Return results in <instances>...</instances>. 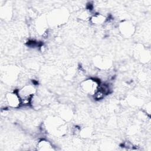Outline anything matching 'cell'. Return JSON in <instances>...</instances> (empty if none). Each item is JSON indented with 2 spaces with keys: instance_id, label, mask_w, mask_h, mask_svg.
<instances>
[{
  "instance_id": "cell-1",
  "label": "cell",
  "mask_w": 151,
  "mask_h": 151,
  "mask_svg": "<svg viewBox=\"0 0 151 151\" xmlns=\"http://www.w3.org/2000/svg\"><path fill=\"white\" fill-rule=\"evenodd\" d=\"M45 128L47 131L55 136H62L66 132L67 126L64 120L58 117H51L46 119Z\"/></svg>"
},
{
  "instance_id": "cell-6",
  "label": "cell",
  "mask_w": 151,
  "mask_h": 151,
  "mask_svg": "<svg viewBox=\"0 0 151 151\" xmlns=\"http://www.w3.org/2000/svg\"><path fill=\"white\" fill-rule=\"evenodd\" d=\"M66 18L67 12L61 9H57L52 12L51 19L55 24H60Z\"/></svg>"
},
{
  "instance_id": "cell-5",
  "label": "cell",
  "mask_w": 151,
  "mask_h": 151,
  "mask_svg": "<svg viewBox=\"0 0 151 151\" xmlns=\"http://www.w3.org/2000/svg\"><path fill=\"white\" fill-rule=\"evenodd\" d=\"M119 28L120 34L126 38H129L132 36L136 30L134 25L129 21L121 22L119 25Z\"/></svg>"
},
{
  "instance_id": "cell-8",
  "label": "cell",
  "mask_w": 151,
  "mask_h": 151,
  "mask_svg": "<svg viewBox=\"0 0 151 151\" xmlns=\"http://www.w3.org/2000/svg\"><path fill=\"white\" fill-rule=\"evenodd\" d=\"M36 149L37 150L41 151H50L55 150V148L52 143L46 139H41L39 140L37 143Z\"/></svg>"
},
{
  "instance_id": "cell-3",
  "label": "cell",
  "mask_w": 151,
  "mask_h": 151,
  "mask_svg": "<svg viewBox=\"0 0 151 151\" xmlns=\"http://www.w3.org/2000/svg\"><path fill=\"white\" fill-rule=\"evenodd\" d=\"M100 82L93 78H87L80 83V88L84 93L92 96L96 93L100 85Z\"/></svg>"
},
{
  "instance_id": "cell-4",
  "label": "cell",
  "mask_w": 151,
  "mask_h": 151,
  "mask_svg": "<svg viewBox=\"0 0 151 151\" xmlns=\"http://www.w3.org/2000/svg\"><path fill=\"white\" fill-rule=\"evenodd\" d=\"M5 100L8 106L12 109H17L22 106L21 99L17 91L6 93Z\"/></svg>"
},
{
  "instance_id": "cell-2",
  "label": "cell",
  "mask_w": 151,
  "mask_h": 151,
  "mask_svg": "<svg viewBox=\"0 0 151 151\" xmlns=\"http://www.w3.org/2000/svg\"><path fill=\"white\" fill-rule=\"evenodd\" d=\"M21 100L22 106H28L32 104V101L36 96L37 89L35 85L27 84L17 90Z\"/></svg>"
},
{
  "instance_id": "cell-7",
  "label": "cell",
  "mask_w": 151,
  "mask_h": 151,
  "mask_svg": "<svg viewBox=\"0 0 151 151\" xmlns=\"http://www.w3.org/2000/svg\"><path fill=\"white\" fill-rule=\"evenodd\" d=\"M107 20H108L107 17L106 15L100 13H96L91 15L89 19L90 22L92 24L94 25H97V26H100L104 24L107 21Z\"/></svg>"
}]
</instances>
